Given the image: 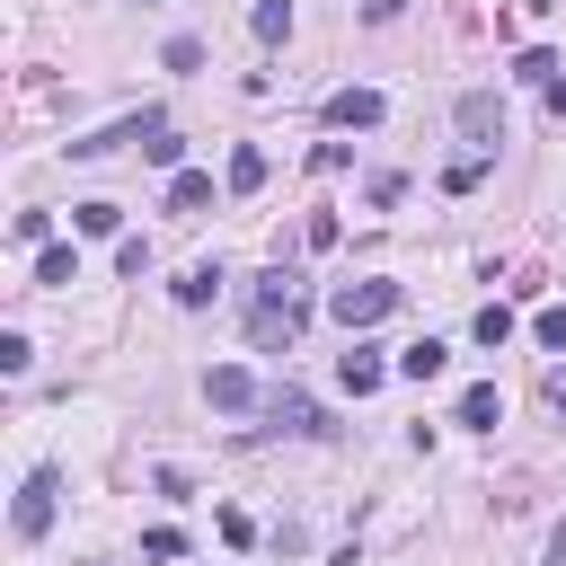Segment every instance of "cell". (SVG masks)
I'll list each match as a JSON object with an SVG mask.
<instances>
[{
  "label": "cell",
  "instance_id": "26",
  "mask_svg": "<svg viewBox=\"0 0 566 566\" xmlns=\"http://www.w3.org/2000/svg\"><path fill=\"white\" fill-rule=\"evenodd\" d=\"M398 9H407V0H363V18H371V27H389Z\"/></svg>",
  "mask_w": 566,
  "mask_h": 566
},
{
  "label": "cell",
  "instance_id": "2",
  "mask_svg": "<svg viewBox=\"0 0 566 566\" xmlns=\"http://www.w3.org/2000/svg\"><path fill=\"white\" fill-rule=\"evenodd\" d=\"M398 301H407V292H398V283H380V274H363V283H336V292H327V310H336L345 327H380Z\"/></svg>",
  "mask_w": 566,
  "mask_h": 566
},
{
  "label": "cell",
  "instance_id": "6",
  "mask_svg": "<svg viewBox=\"0 0 566 566\" xmlns=\"http://www.w3.org/2000/svg\"><path fill=\"white\" fill-rule=\"evenodd\" d=\"M265 416H274L283 433H310V442H318V433H336V424H327V416H318L301 389H274V398H265Z\"/></svg>",
  "mask_w": 566,
  "mask_h": 566
},
{
  "label": "cell",
  "instance_id": "10",
  "mask_svg": "<svg viewBox=\"0 0 566 566\" xmlns=\"http://www.w3.org/2000/svg\"><path fill=\"white\" fill-rule=\"evenodd\" d=\"M389 371H398V363H380V354H363V345H354V354H345V363H336V380H345V389H354V398H371V389H380V380H389Z\"/></svg>",
  "mask_w": 566,
  "mask_h": 566
},
{
  "label": "cell",
  "instance_id": "16",
  "mask_svg": "<svg viewBox=\"0 0 566 566\" xmlns=\"http://www.w3.org/2000/svg\"><path fill=\"white\" fill-rule=\"evenodd\" d=\"M248 27H256L265 44H283V35H292V0H256V9H248Z\"/></svg>",
  "mask_w": 566,
  "mask_h": 566
},
{
  "label": "cell",
  "instance_id": "15",
  "mask_svg": "<svg viewBox=\"0 0 566 566\" xmlns=\"http://www.w3.org/2000/svg\"><path fill=\"white\" fill-rule=\"evenodd\" d=\"M212 292H221V265H186L177 274V310H203Z\"/></svg>",
  "mask_w": 566,
  "mask_h": 566
},
{
  "label": "cell",
  "instance_id": "13",
  "mask_svg": "<svg viewBox=\"0 0 566 566\" xmlns=\"http://www.w3.org/2000/svg\"><path fill=\"white\" fill-rule=\"evenodd\" d=\"M442 363H451V354H442L433 336H416V345L398 354V380H442Z\"/></svg>",
  "mask_w": 566,
  "mask_h": 566
},
{
  "label": "cell",
  "instance_id": "25",
  "mask_svg": "<svg viewBox=\"0 0 566 566\" xmlns=\"http://www.w3.org/2000/svg\"><path fill=\"white\" fill-rule=\"evenodd\" d=\"M531 336H539L548 354H566V310H539V327H531Z\"/></svg>",
  "mask_w": 566,
  "mask_h": 566
},
{
  "label": "cell",
  "instance_id": "22",
  "mask_svg": "<svg viewBox=\"0 0 566 566\" xmlns=\"http://www.w3.org/2000/svg\"><path fill=\"white\" fill-rule=\"evenodd\" d=\"M177 150H186V142H177V124H159V133L142 142V159H159V168H177Z\"/></svg>",
  "mask_w": 566,
  "mask_h": 566
},
{
  "label": "cell",
  "instance_id": "1",
  "mask_svg": "<svg viewBox=\"0 0 566 566\" xmlns=\"http://www.w3.org/2000/svg\"><path fill=\"white\" fill-rule=\"evenodd\" d=\"M248 336L256 345H292L301 336V301H292V274H256V310H248Z\"/></svg>",
  "mask_w": 566,
  "mask_h": 566
},
{
  "label": "cell",
  "instance_id": "17",
  "mask_svg": "<svg viewBox=\"0 0 566 566\" xmlns=\"http://www.w3.org/2000/svg\"><path fill=\"white\" fill-rule=\"evenodd\" d=\"M469 327H478V345H504V336H513V310H504V301H486Z\"/></svg>",
  "mask_w": 566,
  "mask_h": 566
},
{
  "label": "cell",
  "instance_id": "18",
  "mask_svg": "<svg viewBox=\"0 0 566 566\" xmlns=\"http://www.w3.org/2000/svg\"><path fill=\"white\" fill-rule=\"evenodd\" d=\"M513 80H531V88H548V80H557V53H539V44H531V53L513 62Z\"/></svg>",
  "mask_w": 566,
  "mask_h": 566
},
{
  "label": "cell",
  "instance_id": "21",
  "mask_svg": "<svg viewBox=\"0 0 566 566\" xmlns=\"http://www.w3.org/2000/svg\"><path fill=\"white\" fill-rule=\"evenodd\" d=\"M159 62H168V71H203V44H195V35H168V53H159Z\"/></svg>",
  "mask_w": 566,
  "mask_h": 566
},
{
  "label": "cell",
  "instance_id": "20",
  "mask_svg": "<svg viewBox=\"0 0 566 566\" xmlns=\"http://www.w3.org/2000/svg\"><path fill=\"white\" fill-rule=\"evenodd\" d=\"M142 557H159V566H168V557H186V531H168V522H159V531H142Z\"/></svg>",
  "mask_w": 566,
  "mask_h": 566
},
{
  "label": "cell",
  "instance_id": "7",
  "mask_svg": "<svg viewBox=\"0 0 566 566\" xmlns=\"http://www.w3.org/2000/svg\"><path fill=\"white\" fill-rule=\"evenodd\" d=\"M203 398H212V407H256V380H248L239 363H212V371H203Z\"/></svg>",
  "mask_w": 566,
  "mask_h": 566
},
{
  "label": "cell",
  "instance_id": "27",
  "mask_svg": "<svg viewBox=\"0 0 566 566\" xmlns=\"http://www.w3.org/2000/svg\"><path fill=\"white\" fill-rule=\"evenodd\" d=\"M539 97H548V115H566V80H548V88H539Z\"/></svg>",
  "mask_w": 566,
  "mask_h": 566
},
{
  "label": "cell",
  "instance_id": "8",
  "mask_svg": "<svg viewBox=\"0 0 566 566\" xmlns=\"http://www.w3.org/2000/svg\"><path fill=\"white\" fill-rule=\"evenodd\" d=\"M460 424H469V433H495V424H504V398H495V380H469V389H460Z\"/></svg>",
  "mask_w": 566,
  "mask_h": 566
},
{
  "label": "cell",
  "instance_id": "5",
  "mask_svg": "<svg viewBox=\"0 0 566 566\" xmlns=\"http://www.w3.org/2000/svg\"><path fill=\"white\" fill-rule=\"evenodd\" d=\"M380 115H389L380 88H336V97H327V124H336V133H371Z\"/></svg>",
  "mask_w": 566,
  "mask_h": 566
},
{
  "label": "cell",
  "instance_id": "4",
  "mask_svg": "<svg viewBox=\"0 0 566 566\" xmlns=\"http://www.w3.org/2000/svg\"><path fill=\"white\" fill-rule=\"evenodd\" d=\"M451 124H460L478 150H495V142H504V106H495V88H469V97L451 106Z\"/></svg>",
  "mask_w": 566,
  "mask_h": 566
},
{
  "label": "cell",
  "instance_id": "11",
  "mask_svg": "<svg viewBox=\"0 0 566 566\" xmlns=\"http://www.w3.org/2000/svg\"><path fill=\"white\" fill-rule=\"evenodd\" d=\"M35 283H44V292H71V283H80V256L44 239V248H35Z\"/></svg>",
  "mask_w": 566,
  "mask_h": 566
},
{
  "label": "cell",
  "instance_id": "19",
  "mask_svg": "<svg viewBox=\"0 0 566 566\" xmlns=\"http://www.w3.org/2000/svg\"><path fill=\"white\" fill-rule=\"evenodd\" d=\"M478 177H486V150H469V159H451V168H442V186H451V195H469Z\"/></svg>",
  "mask_w": 566,
  "mask_h": 566
},
{
  "label": "cell",
  "instance_id": "23",
  "mask_svg": "<svg viewBox=\"0 0 566 566\" xmlns=\"http://www.w3.org/2000/svg\"><path fill=\"white\" fill-rule=\"evenodd\" d=\"M301 239H310V248H336V239H345V221H336V212H310V230H301Z\"/></svg>",
  "mask_w": 566,
  "mask_h": 566
},
{
  "label": "cell",
  "instance_id": "9",
  "mask_svg": "<svg viewBox=\"0 0 566 566\" xmlns=\"http://www.w3.org/2000/svg\"><path fill=\"white\" fill-rule=\"evenodd\" d=\"M203 203H212V177H203V168H177V177H168V212H177V221H195Z\"/></svg>",
  "mask_w": 566,
  "mask_h": 566
},
{
  "label": "cell",
  "instance_id": "28",
  "mask_svg": "<svg viewBox=\"0 0 566 566\" xmlns=\"http://www.w3.org/2000/svg\"><path fill=\"white\" fill-rule=\"evenodd\" d=\"M548 566H566V522H557V531H548Z\"/></svg>",
  "mask_w": 566,
  "mask_h": 566
},
{
  "label": "cell",
  "instance_id": "12",
  "mask_svg": "<svg viewBox=\"0 0 566 566\" xmlns=\"http://www.w3.org/2000/svg\"><path fill=\"white\" fill-rule=\"evenodd\" d=\"M71 230L80 239H115L124 230V203H71Z\"/></svg>",
  "mask_w": 566,
  "mask_h": 566
},
{
  "label": "cell",
  "instance_id": "24",
  "mask_svg": "<svg viewBox=\"0 0 566 566\" xmlns=\"http://www.w3.org/2000/svg\"><path fill=\"white\" fill-rule=\"evenodd\" d=\"M221 539H230V548H248V539H256V522H248L239 504H221Z\"/></svg>",
  "mask_w": 566,
  "mask_h": 566
},
{
  "label": "cell",
  "instance_id": "3",
  "mask_svg": "<svg viewBox=\"0 0 566 566\" xmlns=\"http://www.w3.org/2000/svg\"><path fill=\"white\" fill-rule=\"evenodd\" d=\"M53 495H62V478H53V469H27L18 513H9V522H18V539H44V531H53Z\"/></svg>",
  "mask_w": 566,
  "mask_h": 566
},
{
  "label": "cell",
  "instance_id": "14",
  "mask_svg": "<svg viewBox=\"0 0 566 566\" xmlns=\"http://www.w3.org/2000/svg\"><path fill=\"white\" fill-rule=\"evenodd\" d=\"M256 186H265V150L239 142V150H230V195H256Z\"/></svg>",
  "mask_w": 566,
  "mask_h": 566
}]
</instances>
